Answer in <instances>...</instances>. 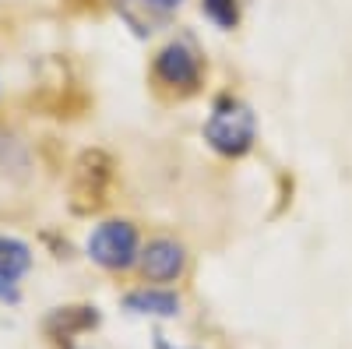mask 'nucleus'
<instances>
[{
  "instance_id": "f257e3e1",
  "label": "nucleus",
  "mask_w": 352,
  "mask_h": 349,
  "mask_svg": "<svg viewBox=\"0 0 352 349\" xmlns=\"http://www.w3.org/2000/svg\"><path fill=\"white\" fill-rule=\"evenodd\" d=\"M257 131H261V124H257L254 106L243 103L240 96H232V92L215 96L208 116H204V124H201L204 145L222 159L250 156L254 145H257Z\"/></svg>"
},
{
  "instance_id": "f03ea898",
  "label": "nucleus",
  "mask_w": 352,
  "mask_h": 349,
  "mask_svg": "<svg viewBox=\"0 0 352 349\" xmlns=\"http://www.w3.org/2000/svg\"><path fill=\"white\" fill-rule=\"evenodd\" d=\"M152 81L173 96H194L204 85V56L194 39L176 36L162 43L152 56Z\"/></svg>"
},
{
  "instance_id": "7ed1b4c3",
  "label": "nucleus",
  "mask_w": 352,
  "mask_h": 349,
  "mask_svg": "<svg viewBox=\"0 0 352 349\" xmlns=\"http://www.w3.org/2000/svg\"><path fill=\"white\" fill-rule=\"evenodd\" d=\"M85 251L99 268L127 272L141 257V233L131 219H106V222L92 226V233L85 240Z\"/></svg>"
},
{
  "instance_id": "20e7f679",
  "label": "nucleus",
  "mask_w": 352,
  "mask_h": 349,
  "mask_svg": "<svg viewBox=\"0 0 352 349\" xmlns=\"http://www.w3.org/2000/svg\"><path fill=\"white\" fill-rule=\"evenodd\" d=\"M138 268L148 282L169 286L187 272V247L173 237H152L148 244H141Z\"/></svg>"
},
{
  "instance_id": "39448f33",
  "label": "nucleus",
  "mask_w": 352,
  "mask_h": 349,
  "mask_svg": "<svg viewBox=\"0 0 352 349\" xmlns=\"http://www.w3.org/2000/svg\"><path fill=\"white\" fill-rule=\"evenodd\" d=\"M184 4H187V0H116V14L124 18V25L131 28L138 39H148Z\"/></svg>"
},
{
  "instance_id": "423d86ee",
  "label": "nucleus",
  "mask_w": 352,
  "mask_h": 349,
  "mask_svg": "<svg viewBox=\"0 0 352 349\" xmlns=\"http://www.w3.org/2000/svg\"><path fill=\"white\" fill-rule=\"evenodd\" d=\"M32 268V247L18 237L0 233V304H18L21 300V275Z\"/></svg>"
},
{
  "instance_id": "0eeeda50",
  "label": "nucleus",
  "mask_w": 352,
  "mask_h": 349,
  "mask_svg": "<svg viewBox=\"0 0 352 349\" xmlns=\"http://www.w3.org/2000/svg\"><path fill=\"white\" fill-rule=\"evenodd\" d=\"M184 307V300L173 293L169 286H138L124 297V310L134 317H176Z\"/></svg>"
},
{
  "instance_id": "6e6552de",
  "label": "nucleus",
  "mask_w": 352,
  "mask_h": 349,
  "mask_svg": "<svg viewBox=\"0 0 352 349\" xmlns=\"http://www.w3.org/2000/svg\"><path fill=\"white\" fill-rule=\"evenodd\" d=\"M96 325H99V310L96 307H56L50 314V321H46L50 335L64 339V342H74L78 335L92 332Z\"/></svg>"
},
{
  "instance_id": "1a4fd4ad",
  "label": "nucleus",
  "mask_w": 352,
  "mask_h": 349,
  "mask_svg": "<svg viewBox=\"0 0 352 349\" xmlns=\"http://www.w3.org/2000/svg\"><path fill=\"white\" fill-rule=\"evenodd\" d=\"M201 14L208 25H215L219 32H232L243 21V4L240 0H201Z\"/></svg>"
},
{
  "instance_id": "9d476101",
  "label": "nucleus",
  "mask_w": 352,
  "mask_h": 349,
  "mask_svg": "<svg viewBox=\"0 0 352 349\" xmlns=\"http://www.w3.org/2000/svg\"><path fill=\"white\" fill-rule=\"evenodd\" d=\"M155 349H184V346H173V342H166V335H155Z\"/></svg>"
}]
</instances>
